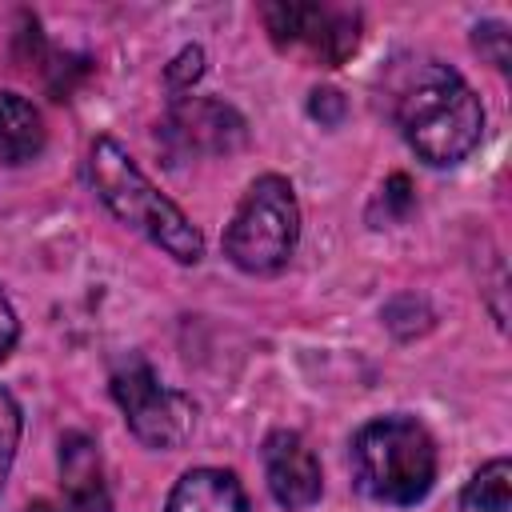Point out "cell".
<instances>
[{
  "label": "cell",
  "mask_w": 512,
  "mask_h": 512,
  "mask_svg": "<svg viewBox=\"0 0 512 512\" xmlns=\"http://www.w3.org/2000/svg\"><path fill=\"white\" fill-rule=\"evenodd\" d=\"M164 512H248V496L228 468H188L172 492Z\"/></svg>",
  "instance_id": "30bf717a"
},
{
  "label": "cell",
  "mask_w": 512,
  "mask_h": 512,
  "mask_svg": "<svg viewBox=\"0 0 512 512\" xmlns=\"http://www.w3.org/2000/svg\"><path fill=\"white\" fill-rule=\"evenodd\" d=\"M16 340H20V320H16V308L8 304V296L0 292V360L16 348Z\"/></svg>",
  "instance_id": "ac0fdd59"
},
{
  "label": "cell",
  "mask_w": 512,
  "mask_h": 512,
  "mask_svg": "<svg viewBox=\"0 0 512 512\" xmlns=\"http://www.w3.org/2000/svg\"><path fill=\"white\" fill-rule=\"evenodd\" d=\"M88 184L120 224H128L132 232L152 240L164 256H172L176 264H200V256H204L200 228L180 212L176 200H168L148 180V172L128 156V148L120 140H112V136L92 140Z\"/></svg>",
  "instance_id": "7a4b0ae2"
},
{
  "label": "cell",
  "mask_w": 512,
  "mask_h": 512,
  "mask_svg": "<svg viewBox=\"0 0 512 512\" xmlns=\"http://www.w3.org/2000/svg\"><path fill=\"white\" fill-rule=\"evenodd\" d=\"M160 136L176 156H228L244 148L248 124L216 96H172Z\"/></svg>",
  "instance_id": "52a82bcc"
},
{
  "label": "cell",
  "mask_w": 512,
  "mask_h": 512,
  "mask_svg": "<svg viewBox=\"0 0 512 512\" xmlns=\"http://www.w3.org/2000/svg\"><path fill=\"white\" fill-rule=\"evenodd\" d=\"M60 488H64V512H112L104 460L88 432L60 436Z\"/></svg>",
  "instance_id": "9c48e42d"
},
{
  "label": "cell",
  "mask_w": 512,
  "mask_h": 512,
  "mask_svg": "<svg viewBox=\"0 0 512 512\" xmlns=\"http://www.w3.org/2000/svg\"><path fill=\"white\" fill-rule=\"evenodd\" d=\"M48 132L40 108L20 92H0V168L28 164L44 152Z\"/></svg>",
  "instance_id": "8fae6325"
},
{
  "label": "cell",
  "mask_w": 512,
  "mask_h": 512,
  "mask_svg": "<svg viewBox=\"0 0 512 512\" xmlns=\"http://www.w3.org/2000/svg\"><path fill=\"white\" fill-rule=\"evenodd\" d=\"M412 204H416V192H412V180L404 176V172H392L388 180H384V188H380V208H384V220H404L408 212H412Z\"/></svg>",
  "instance_id": "2e32d148"
},
{
  "label": "cell",
  "mask_w": 512,
  "mask_h": 512,
  "mask_svg": "<svg viewBox=\"0 0 512 512\" xmlns=\"http://www.w3.org/2000/svg\"><path fill=\"white\" fill-rule=\"evenodd\" d=\"M200 76H204V48H200V44L180 48V52H176V60L168 64V84H172V92H176V96H184Z\"/></svg>",
  "instance_id": "9a60e30c"
},
{
  "label": "cell",
  "mask_w": 512,
  "mask_h": 512,
  "mask_svg": "<svg viewBox=\"0 0 512 512\" xmlns=\"http://www.w3.org/2000/svg\"><path fill=\"white\" fill-rule=\"evenodd\" d=\"M24 512H60L52 500H32V504H24Z\"/></svg>",
  "instance_id": "d6986e66"
},
{
  "label": "cell",
  "mask_w": 512,
  "mask_h": 512,
  "mask_svg": "<svg viewBox=\"0 0 512 512\" xmlns=\"http://www.w3.org/2000/svg\"><path fill=\"white\" fill-rule=\"evenodd\" d=\"M276 48H304L316 64L336 68L360 48V8L276 0L260 8Z\"/></svg>",
  "instance_id": "8992f818"
},
{
  "label": "cell",
  "mask_w": 512,
  "mask_h": 512,
  "mask_svg": "<svg viewBox=\"0 0 512 512\" xmlns=\"http://www.w3.org/2000/svg\"><path fill=\"white\" fill-rule=\"evenodd\" d=\"M472 44H476V52H480L492 68L508 72V60H512V52H508V24H500V20H484V24H476Z\"/></svg>",
  "instance_id": "5bb4252c"
},
{
  "label": "cell",
  "mask_w": 512,
  "mask_h": 512,
  "mask_svg": "<svg viewBox=\"0 0 512 512\" xmlns=\"http://www.w3.org/2000/svg\"><path fill=\"white\" fill-rule=\"evenodd\" d=\"M260 460H264V480L268 492L280 508L288 512H304L320 500L324 492V476H320V460L312 452V444L300 432L276 428L264 436L260 444Z\"/></svg>",
  "instance_id": "ba28073f"
},
{
  "label": "cell",
  "mask_w": 512,
  "mask_h": 512,
  "mask_svg": "<svg viewBox=\"0 0 512 512\" xmlns=\"http://www.w3.org/2000/svg\"><path fill=\"white\" fill-rule=\"evenodd\" d=\"M344 112H348V104L336 88H312V96H308V116L312 120H320L324 128H336L344 120Z\"/></svg>",
  "instance_id": "e0dca14e"
},
{
  "label": "cell",
  "mask_w": 512,
  "mask_h": 512,
  "mask_svg": "<svg viewBox=\"0 0 512 512\" xmlns=\"http://www.w3.org/2000/svg\"><path fill=\"white\" fill-rule=\"evenodd\" d=\"M460 512H512V464L496 456L472 472L460 492Z\"/></svg>",
  "instance_id": "7c38bea8"
},
{
  "label": "cell",
  "mask_w": 512,
  "mask_h": 512,
  "mask_svg": "<svg viewBox=\"0 0 512 512\" xmlns=\"http://www.w3.org/2000/svg\"><path fill=\"white\" fill-rule=\"evenodd\" d=\"M392 120L404 144L428 168H456L484 136V104L472 84L444 60H408L396 68Z\"/></svg>",
  "instance_id": "6da1fadb"
},
{
  "label": "cell",
  "mask_w": 512,
  "mask_h": 512,
  "mask_svg": "<svg viewBox=\"0 0 512 512\" xmlns=\"http://www.w3.org/2000/svg\"><path fill=\"white\" fill-rule=\"evenodd\" d=\"M20 428H24V416H20V404L16 396L0 384V488L12 472V460H16V448H20Z\"/></svg>",
  "instance_id": "4fadbf2b"
},
{
  "label": "cell",
  "mask_w": 512,
  "mask_h": 512,
  "mask_svg": "<svg viewBox=\"0 0 512 512\" xmlns=\"http://www.w3.org/2000/svg\"><path fill=\"white\" fill-rule=\"evenodd\" d=\"M112 400L128 424V432L152 448V452H172L192 436L196 424V404L188 392L168 388L144 360H128L112 372L108 380Z\"/></svg>",
  "instance_id": "5b68a950"
},
{
  "label": "cell",
  "mask_w": 512,
  "mask_h": 512,
  "mask_svg": "<svg viewBox=\"0 0 512 512\" xmlns=\"http://www.w3.org/2000/svg\"><path fill=\"white\" fill-rule=\"evenodd\" d=\"M436 464V440L416 416H376L352 436L356 488L376 504H420L436 484Z\"/></svg>",
  "instance_id": "3957f363"
},
{
  "label": "cell",
  "mask_w": 512,
  "mask_h": 512,
  "mask_svg": "<svg viewBox=\"0 0 512 512\" xmlns=\"http://www.w3.org/2000/svg\"><path fill=\"white\" fill-rule=\"evenodd\" d=\"M300 244V200L288 176L264 172L240 196L232 224L224 228V256L248 276L280 272Z\"/></svg>",
  "instance_id": "277c9868"
}]
</instances>
